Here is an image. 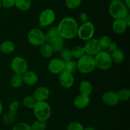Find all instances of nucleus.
Here are the masks:
<instances>
[{
	"mask_svg": "<svg viewBox=\"0 0 130 130\" xmlns=\"http://www.w3.org/2000/svg\"><path fill=\"white\" fill-rule=\"evenodd\" d=\"M57 27L58 34L64 40H72L77 36L79 24L72 17L62 18Z\"/></svg>",
	"mask_w": 130,
	"mask_h": 130,
	"instance_id": "1",
	"label": "nucleus"
},
{
	"mask_svg": "<svg viewBox=\"0 0 130 130\" xmlns=\"http://www.w3.org/2000/svg\"><path fill=\"white\" fill-rule=\"evenodd\" d=\"M129 9L123 1L112 0L109 6V13L114 19H123L129 14Z\"/></svg>",
	"mask_w": 130,
	"mask_h": 130,
	"instance_id": "2",
	"label": "nucleus"
},
{
	"mask_svg": "<svg viewBox=\"0 0 130 130\" xmlns=\"http://www.w3.org/2000/svg\"><path fill=\"white\" fill-rule=\"evenodd\" d=\"M32 110L37 120L46 122L50 118L52 115V108L50 105L46 101H37Z\"/></svg>",
	"mask_w": 130,
	"mask_h": 130,
	"instance_id": "3",
	"label": "nucleus"
},
{
	"mask_svg": "<svg viewBox=\"0 0 130 130\" xmlns=\"http://www.w3.org/2000/svg\"><path fill=\"white\" fill-rule=\"evenodd\" d=\"M76 64H77V70L83 74L90 73L96 68L94 56H91L86 54L81 58L77 59Z\"/></svg>",
	"mask_w": 130,
	"mask_h": 130,
	"instance_id": "4",
	"label": "nucleus"
},
{
	"mask_svg": "<svg viewBox=\"0 0 130 130\" xmlns=\"http://www.w3.org/2000/svg\"><path fill=\"white\" fill-rule=\"evenodd\" d=\"M95 66L98 69L102 71H106L110 69L112 65L110 54L106 51L101 50L94 56Z\"/></svg>",
	"mask_w": 130,
	"mask_h": 130,
	"instance_id": "5",
	"label": "nucleus"
},
{
	"mask_svg": "<svg viewBox=\"0 0 130 130\" xmlns=\"http://www.w3.org/2000/svg\"><path fill=\"white\" fill-rule=\"evenodd\" d=\"M95 33V28L94 24L91 22L88 21L79 25L77 36L81 40L86 42L93 38Z\"/></svg>",
	"mask_w": 130,
	"mask_h": 130,
	"instance_id": "6",
	"label": "nucleus"
},
{
	"mask_svg": "<svg viewBox=\"0 0 130 130\" xmlns=\"http://www.w3.org/2000/svg\"><path fill=\"white\" fill-rule=\"evenodd\" d=\"M28 42L33 47H39L45 42L44 33L39 28H33L27 34Z\"/></svg>",
	"mask_w": 130,
	"mask_h": 130,
	"instance_id": "7",
	"label": "nucleus"
},
{
	"mask_svg": "<svg viewBox=\"0 0 130 130\" xmlns=\"http://www.w3.org/2000/svg\"><path fill=\"white\" fill-rule=\"evenodd\" d=\"M39 26L41 28L50 27L54 23L56 19V14L54 10L51 8L44 9L39 15Z\"/></svg>",
	"mask_w": 130,
	"mask_h": 130,
	"instance_id": "8",
	"label": "nucleus"
},
{
	"mask_svg": "<svg viewBox=\"0 0 130 130\" xmlns=\"http://www.w3.org/2000/svg\"><path fill=\"white\" fill-rule=\"evenodd\" d=\"M10 67L14 73L22 75L29 70V64L24 57L16 56L11 59Z\"/></svg>",
	"mask_w": 130,
	"mask_h": 130,
	"instance_id": "9",
	"label": "nucleus"
},
{
	"mask_svg": "<svg viewBox=\"0 0 130 130\" xmlns=\"http://www.w3.org/2000/svg\"><path fill=\"white\" fill-rule=\"evenodd\" d=\"M83 47L85 54L91 56H95L102 50V47L99 43V39L95 38H92L86 41Z\"/></svg>",
	"mask_w": 130,
	"mask_h": 130,
	"instance_id": "10",
	"label": "nucleus"
},
{
	"mask_svg": "<svg viewBox=\"0 0 130 130\" xmlns=\"http://www.w3.org/2000/svg\"><path fill=\"white\" fill-rule=\"evenodd\" d=\"M65 62L60 58H53L49 61L48 64V70L50 73L54 75H59L64 70Z\"/></svg>",
	"mask_w": 130,
	"mask_h": 130,
	"instance_id": "11",
	"label": "nucleus"
},
{
	"mask_svg": "<svg viewBox=\"0 0 130 130\" xmlns=\"http://www.w3.org/2000/svg\"><path fill=\"white\" fill-rule=\"evenodd\" d=\"M58 81L60 85L64 89H70L74 83V77L73 74L63 70L59 74Z\"/></svg>",
	"mask_w": 130,
	"mask_h": 130,
	"instance_id": "12",
	"label": "nucleus"
},
{
	"mask_svg": "<svg viewBox=\"0 0 130 130\" xmlns=\"http://www.w3.org/2000/svg\"><path fill=\"white\" fill-rule=\"evenodd\" d=\"M102 100L105 105L107 106H116L119 102L118 94L112 90H107L102 94Z\"/></svg>",
	"mask_w": 130,
	"mask_h": 130,
	"instance_id": "13",
	"label": "nucleus"
},
{
	"mask_svg": "<svg viewBox=\"0 0 130 130\" xmlns=\"http://www.w3.org/2000/svg\"><path fill=\"white\" fill-rule=\"evenodd\" d=\"M50 95V89L46 86H39L34 90L33 97L36 101H44L49 98Z\"/></svg>",
	"mask_w": 130,
	"mask_h": 130,
	"instance_id": "14",
	"label": "nucleus"
},
{
	"mask_svg": "<svg viewBox=\"0 0 130 130\" xmlns=\"http://www.w3.org/2000/svg\"><path fill=\"white\" fill-rule=\"evenodd\" d=\"M90 103V98L88 96L79 94L76 96L73 101L74 106L76 108L83 110L88 107Z\"/></svg>",
	"mask_w": 130,
	"mask_h": 130,
	"instance_id": "15",
	"label": "nucleus"
},
{
	"mask_svg": "<svg viewBox=\"0 0 130 130\" xmlns=\"http://www.w3.org/2000/svg\"><path fill=\"white\" fill-rule=\"evenodd\" d=\"M22 79L24 84L32 86L37 84L39 80V76L38 74L34 71L28 70L24 74H22Z\"/></svg>",
	"mask_w": 130,
	"mask_h": 130,
	"instance_id": "16",
	"label": "nucleus"
},
{
	"mask_svg": "<svg viewBox=\"0 0 130 130\" xmlns=\"http://www.w3.org/2000/svg\"><path fill=\"white\" fill-rule=\"evenodd\" d=\"M128 28L124 19H114L112 24V29L117 34H121L125 33Z\"/></svg>",
	"mask_w": 130,
	"mask_h": 130,
	"instance_id": "17",
	"label": "nucleus"
},
{
	"mask_svg": "<svg viewBox=\"0 0 130 130\" xmlns=\"http://www.w3.org/2000/svg\"><path fill=\"white\" fill-rule=\"evenodd\" d=\"M15 50V44L11 40H5L0 44V52L3 54H11Z\"/></svg>",
	"mask_w": 130,
	"mask_h": 130,
	"instance_id": "18",
	"label": "nucleus"
},
{
	"mask_svg": "<svg viewBox=\"0 0 130 130\" xmlns=\"http://www.w3.org/2000/svg\"><path fill=\"white\" fill-rule=\"evenodd\" d=\"M93 87L92 84L88 80H82L79 85V90L80 92V94L90 96L93 93Z\"/></svg>",
	"mask_w": 130,
	"mask_h": 130,
	"instance_id": "19",
	"label": "nucleus"
},
{
	"mask_svg": "<svg viewBox=\"0 0 130 130\" xmlns=\"http://www.w3.org/2000/svg\"><path fill=\"white\" fill-rule=\"evenodd\" d=\"M39 47V52H40L41 55L44 58H50L55 53L52 45L48 42H44Z\"/></svg>",
	"mask_w": 130,
	"mask_h": 130,
	"instance_id": "20",
	"label": "nucleus"
},
{
	"mask_svg": "<svg viewBox=\"0 0 130 130\" xmlns=\"http://www.w3.org/2000/svg\"><path fill=\"white\" fill-rule=\"evenodd\" d=\"M54 52H60L63 48H64L65 40L62 38L60 35L56 37L53 41L50 43Z\"/></svg>",
	"mask_w": 130,
	"mask_h": 130,
	"instance_id": "21",
	"label": "nucleus"
},
{
	"mask_svg": "<svg viewBox=\"0 0 130 130\" xmlns=\"http://www.w3.org/2000/svg\"><path fill=\"white\" fill-rule=\"evenodd\" d=\"M31 6V0H15V6L21 11H27Z\"/></svg>",
	"mask_w": 130,
	"mask_h": 130,
	"instance_id": "22",
	"label": "nucleus"
},
{
	"mask_svg": "<svg viewBox=\"0 0 130 130\" xmlns=\"http://www.w3.org/2000/svg\"><path fill=\"white\" fill-rule=\"evenodd\" d=\"M59 35L57 26H50L47 30L46 33H44L45 42L50 43L55 38Z\"/></svg>",
	"mask_w": 130,
	"mask_h": 130,
	"instance_id": "23",
	"label": "nucleus"
},
{
	"mask_svg": "<svg viewBox=\"0 0 130 130\" xmlns=\"http://www.w3.org/2000/svg\"><path fill=\"white\" fill-rule=\"evenodd\" d=\"M110 56H111L112 62L116 64L122 63L125 59V55H124V52L119 48H118L114 52H111Z\"/></svg>",
	"mask_w": 130,
	"mask_h": 130,
	"instance_id": "24",
	"label": "nucleus"
},
{
	"mask_svg": "<svg viewBox=\"0 0 130 130\" xmlns=\"http://www.w3.org/2000/svg\"><path fill=\"white\" fill-rule=\"evenodd\" d=\"M24 82H23L22 75L14 73L12 75L10 79V84L12 87L15 89H19L22 86Z\"/></svg>",
	"mask_w": 130,
	"mask_h": 130,
	"instance_id": "25",
	"label": "nucleus"
},
{
	"mask_svg": "<svg viewBox=\"0 0 130 130\" xmlns=\"http://www.w3.org/2000/svg\"><path fill=\"white\" fill-rule=\"evenodd\" d=\"M71 53H72V58L78 59L85 54V51L83 46L76 45L71 49Z\"/></svg>",
	"mask_w": 130,
	"mask_h": 130,
	"instance_id": "26",
	"label": "nucleus"
},
{
	"mask_svg": "<svg viewBox=\"0 0 130 130\" xmlns=\"http://www.w3.org/2000/svg\"><path fill=\"white\" fill-rule=\"evenodd\" d=\"M119 101H126L130 98V90L128 88H122L117 93Z\"/></svg>",
	"mask_w": 130,
	"mask_h": 130,
	"instance_id": "27",
	"label": "nucleus"
},
{
	"mask_svg": "<svg viewBox=\"0 0 130 130\" xmlns=\"http://www.w3.org/2000/svg\"><path fill=\"white\" fill-rule=\"evenodd\" d=\"M36 100L33 96H26L24 98L22 103L24 107L29 109H32L36 103Z\"/></svg>",
	"mask_w": 130,
	"mask_h": 130,
	"instance_id": "28",
	"label": "nucleus"
},
{
	"mask_svg": "<svg viewBox=\"0 0 130 130\" xmlns=\"http://www.w3.org/2000/svg\"><path fill=\"white\" fill-rule=\"evenodd\" d=\"M60 59L63 62L71 61L73 59L72 53H71V49L69 48H67V47H64L60 52Z\"/></svg>",
	"mask_w": 130,
	"mask_h": 130,
	"instance_id": "29",
	"label": "nucleus"
},
{
	"mask_svg": "<svg viewBox=\"0 0 130 130\" xmlns=\"http://www.w3.org/2000/svg\"><path fill=\"white\" fill-rule=\"evenodd\" d=\"M31 130H46L47 127V123L46 121L36 120L30 125Z\"/></svg>",
	"mask_w": 130,
	"mask_h": 130,
	"instance_id": "30",
	"label": "nucleus"
},
{
	"mask_svg": "<svg viewBox=\"0 0 130 130\" xmlns=\"http://www.w3.org/2000/svg\"><path fill=\"white\" fill-rule=\"evenodd\" d=\"M64 70L73 74V73H74L77 70V64H76V61L72 59L71 61L65 62Z\"/></svg>",
	"mask_w": 130,
	"mask_h": 130,
	"instance_id": "31",
	"label": "nucleus"
},
{
	"mask_svg": "<svg viewBox=\"0 0 130 130\" xmlns=\"http://www.w3.org/2000/svg\"><path fill=\"white\" fill-rule=\"evenodd\" d=\"M82 0H66L65 5L70 10H75L81 5Z\"/></svg>",
	"mask_w": 130,
	"mask_h": 130,
	"instance_id": "32",
	"label": "nucleus"
},
{
	"mask_svg": "<svg viewBox=\"0 0 130 130\" xmlns=\"http://www.w3.org/2000/svg\"><path fill=\"white\" fill-rule=\"evenodd\" d=\"M99 40L102 48H108L109 45L112 42L111 38H110V36L107 35H104L101 36L100 39H99Z\"/></svg>",
	"mask_w": 130,
	"mask_h": 130,
	"instance_id": "33",
	"label": "nucleus"
},
{
	"mask_svg": "<svg viewBox=\"0 0 130 130\" xmlns=\"http://www.w3.org/2000/svg\"><path fill=\"white\" fill-rule=\"evenodd\" d=\"M12 130H31L30 125L27 122H19L15 124Z\"/></svg>",
	"mask_w": 130,
	"mask_h": 130,
	"instance_id": "34",
	"label": "nucleus"
},
{
	"mask_svg": "<svg viewBox=\"0 0 130 130\" xmlns=\"http://www.w3.org/2000/svg\"><path fill=\"white\" fill-rule=\"evenodd\" d=\"M84 126L80 122L73 121L70 122L67 127V130H84Z\"/></svg>",
	"mask_w": 130,
	"mask_h": 130,
	"instance_id": "35",
	"label": "nucleus"
},
{
	"mask_svg": "<svg viewBox=\"0 0 130 130\" xmlns=\"http://www.w3.org/2000/svg\"><path fill=\"white\" fill-rule=\"evenodd\" d=\"M19 108V103L17 101H14L11 102L9 107V113H11L12 114L15 115L16 112H17L18 109Z\"/></svg>",
	"mask_w": 130,
	"mask_h": 130,
	"instance_id": "36",
	"label": "nucleus"
},
{
	"mask_svg": "<svg viewBox=\"0 0 130 130\" xmlns=\"http://www.w3.org/2000/svg\"><path fill=\"white\" fill-rule=\"evenodd\" d=\"M2 7L6 9H10L15 6V0H1Z\"/></svg>",
	"mask_w": 130,
	"mask_h": 130,
	"instance_id": "37",
	"label": "nucleus"
},
{
	"mask_svg": "<svg viewBox=\"0 0 130 130\" xmlns=\"http://www.w3.org/2000/svg\"><path fill=\"white\" fill-rule=\"evenodd\" d=\"M14 115H15L12 114L11 113H8L6 115H5L4 117L5 122L7 124H11L14 121Z\"/></svg>",
	"mask_w": 130,
	"mask_h": 130,
	"instance_id": "38",
	"label": "nucleus"
},
{
	"mask_svg": "<svg viewBox=\"0 0 130 130\" xmlns=\"http://www.w3.org/2000/svg\"><path fill=\"white\" fill-rule=\"evenodd\" d=\"M79 19L83 23L88 21V15L86 13L81 12L79 15Z\"/></svg>",
	"mask_w": 130,
	"mask_h": 130,
	"instance_id": "39",
	"label": "nucleus"
},
{
	"mask_svg": "<svg viewBox=\"0 0 130 130\" xmlns=\"http://www.w3.org/2000/svg\"><path fill=\"white\" fill-rule=\"evenodd\" d=\"M108 48H109V50H110L111 52H114V50H117L118 48V44H117V43H116V42H112L111 43H110V44L109 45V47H108Z\"/></svg>",
	"mask_w": 130,
	"mask_h": 130,
	"instance_id": "40",
	"label": "nucleus"
},
{
	"mask_svg": "<svg viewBox=\"0 0 130 130\" xmlns=\"http://www.w3.org/2000/svg\"><path fill=\"white\" fill-rule=\"evenodd\" d=\"M123 19H124V22H125V23L126 24L127 26L129 28V27L130 26V15H129V14H128V15Z\"/></svg>",
	"mask_w": 130,
	"mask_h": 130,
	"instance_id": "41",
	"label": "nucleus"
},
{
	"mask_svg": "<svg viewBox=\"0 0 130 130\" xmlns=\"http://www.w3.org/2000/svg\"><path fill=\"white\" fill-rule=\"evenodd\" d=\"M123 2L124 3V4L126 5V6L128 8H130V0H124Z\"/></svg>",
	"mask_w": 130,
	"mask_h": 130,
	"instance_id": "42",
	"label": "nucleus"
},
{
	"mask_svg": "<svg viewBox=\"0 0 130 130\" xmlns=\"http://www.w3.org/2000/svg\"><path fill=\"white\" fill-rule=\"evenodd\" d=\"M3 111V103L2 101H1V100L0 99V115L2 114Z\"/></svg>",
	"mask_w": 130,
	"mask_h": 130,
	"instance_id": "43",
	"label": "nucleus"
},
{
	"mask_svg": "<svg viewBox=\"0 0 130 130\" xmlns=\"http://www.w3.org/2000/svg\"><path fill=\"white\" fill-rule=\"evenodd\" d=\"M84 130H96V129L93 126H87L84 128Z\"/></svg>",
	"mask_w": 130,
	"mask_h": 130,
	"instance_id": "44",
	"label": "nucleus"
},
{
	"mask_svg": "<svg viewBox=\"0 0 130 130\" xmlns=\"http://www.w3.org/2000/svg\"><path fill=\"white\" fill-rule=\"evenodd\" d=\"M1 8H2V4H1V0H0V10H1Z\"/></svg>",
	"mask_w": 130,
	"mask_h": 130,
	"instance_id": "45",
	"label": "nucleus"
},
{
	"mask_svg": "<svg viewBox=\"0 0 130 130\" xmlns=\"http://www.w3.org/2000/svg\"><path fill=\"white\" fill-rule=\"evenodd\" d=\"M114 1H123V0H114Z\"/></svg>",
	"mask_w": 130,
	"mask_h": 130,
	"instance_id": "46",
	"label": "nucleus"
}]
</instances>
